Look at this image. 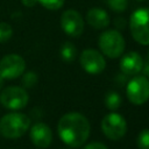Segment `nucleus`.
Instances as JSON below:
<instances>
[{
  "label": "nucleus",
  "mask_w": 149,
  "mask_h": 149,
  "mask_svg": "<svg viewBox=\"0 0 149 149\" xmlns=\"http://www.w3.org/2000/svg\"><path fill=\"white\" fill-rule=\"evenodd\" d=\"M136 1H146V0H136Z\"/></svg>",
  "instance_id": "obj_26"
},
{
  "label": "nucleus",
  "mask_w": 149,
  "mask_h": 149,
  "mask_svg": "<svg viewBox=\"0 0 149 149\" xmlns=\"http://www.w3.org/2000/svg\"><path fill=\"white\" fill-rule=\"evenodd\" d=\"M37 81H38V77L34 71H28L22 77V84L24 87H28V88L34 87L37 84Z\"/></svg>",
  "instance_id": "obj_17"
},
{
  "label": "nucleus",
  "mask_w": 149,
  "mask_h": 149,
  "mask_svg": "<svg viewBox=\"0 0 149 149\" xmlns=\"http://www.w3.org/2000/svg\"><path fill=\"white\" fill-rule=\"evenodd\" d=\"M61 27L63 31L71 37H79L84 31V20L79 12L66 9L61 16Z\"/></svg>",
  "instance_id": "obj_9"
},
{
  "label": "nucleus",
  "mask_w": 149,
  "mask_h": 149,
  "mask_svg": "<svg viewBox=\"0 0 149 149\" xmlns=\"http://www.w3.org/2000/svg\"><path fill=\"white\" fill-rule=\"evenodd\" d=\"M143 66V59L140 54L135 51H130L122 56L120 61V69L125 74L134 76L137 74Z\"/></svg>",
  "instance_id": "obj_12"
},
{
  "label": "nucleus",
  "mask_w": 149,
  "mask_h": 149,
  "mask_svg": "<svg viewBox=\"0 0 149 149\" xmlns=\"http://www.w3.org/2000/svg\"><path fill=\"white\" fill-rule=\"evenodd\" d=\"M101 130L109 140L118 141L125 136L127 132V122L122 115L118 113H109L105 115L101 121Z\"/></svg>",
  "instance_id": "obj_6"
},
{
  "label": "nucleus",
  "mask_w": 149,
  "mask_h": 149,
  "mask_svg": "<svg viewBox=\"0 0 149 149\" xmlns=\"http://www.w3.org/2000/svg\"><path fill=\"white\" fill-rule=\"evenodd\" d=\"M137 147L140 149H149V129L141 130L137 136Z\"/></svg>",
  "instance_id": "obj_20"
},
{
  "label": "nucleus",
  "mask_w": 149,
  "mask_h": 149,
  "mask_svg": "<svg viewBox=\"0 0 149 149\" xmlns=\"http://www.w3.org/2000/svg\"><path fill=\"white\" fill-rule=\"evenodd\" d=\"M61 58L64 62H72L76 58L77 55V49L76 47L71 43V42H65L63 43V45L61 47Z\"/></svg>",
  "instance_id": "obj_14"
},
{
  "label": "nucleus",
  "mask_w": 149,
  "mask_h": 149,
  "mask_svg": "<svg viewBox=\"0 0 149 149\" xmlns=\"http://www.w3.org/2000/svg\"><path fill=\"white\" fill-rule=\"evenodd\" d=\"M148 61H149V52H148Z\"/></svg>",
  "instance_id": "obj_27"
},
{
  "label": "nucleus",
  "mask_w": 149,
  "mask_h": 149,
  "mask_svg": "<svg viewBox=\"0 0 149 149\" xmlns=\"http://www.w3.org/2000/svg\"><path fill=\"white\" fill-rule=\"evenodd\" d=\"M125 23H126V21L123 20V19H120V17H118V19H115V26L118 27V28H125Z\"/></svg>",
  "instance_id": "obj_23"
},
{
  "label": "nucleus",
  "mask_w": 149,
  "mask_h": 149,
  "mask_svg": "<svg viewBox=\"0 0 149 149\" xmlns=\"http://www.w3.org/2000/svg\"><path fill=\"white\" fill-rule=\"evenodd\" d=\"M81 68L90 74H99L105 70L106 61L99 51L94 49H86L80 54L79 58Z\"/></svg>",
  "instance_id": "obj_10"
},
{
  "label": "nucleus",
  "mask_w": 149,
  "mask_h": 149,
  "mask_svg": "<svg viewBox=\"0 0 149 149\" xmlns=\"http://www.w3.org/2000/svg\"><path fill=\"white\" fill-rule=\"evenodd\" d=\"M86 21L94 29H105L106 27H108L111 19L105 9L95 7L91 8L86 13Z\"/></svg>",
  "instance_id": "obj_13"
},
{
  "label": "nucleus",
  "mask_w": 149,
  "mask_h": 149,
  "mask_svg": "<svg viewBox=\"0 0 149 149\" xmlns=\"http://www.w3.org/2000/svg\"><path fill=\"white\" fill-rule=\"evenodd\" d=\"M99 48L101 52L109 58H118L123 54L125 50V38L120 31L115 29H109L104 31L98 40Z\"/></svg>",
  "instance_id": "obj_4"
},
{
  "label": "nucleus",
  "mask_w": 149,
  "mask_h": 149,
  "mask_svg": "<svg viewBox=\"0 0 149 149\" xmlns=\"http://www.w3.org/2000/svg\"><path fill=\"white\" fill-rule=\"evenodd\" d=\"M29 136L33 144L40 149L48 148L52 141V132L50 127L44 122H36L33 125L29 132Z\"/></svg>",
  "instance_id": "obj_11"
},
{
  "label": "nucleus",
  "mask_w": 149,
  "mask_h": 149,
  "mask_svg": "<svg viewBox=\"0 0 149 149\" xmlns=\"http://www.w3.org/2000/svg\"><path fill=\"white\" fill-rule=\"evenodd\" d=\"M127 98L134 105H143L149 99V79L144 76H135L127 84Z\"/></svg>",
  "instance_id": "obj_5"
},
{
  "label": "nucleus",
  "mask_w": 149,
  "mask_h": 149,
  "mask_svg": "<svg viewBox=\"0 0 149 149\" xmlns=\"http://www.w3.org/2000/svg\"><path fill=\"white\" fill-rule=\"evenodd\" d=\"M129 28L133 38L142 44H149V8L142 7L133 12L129 19Z\"/></svg>",
  "instance_id": "obj_3"
},
{
  "label": "nucleus",
  "mask_w": 149,
  "mask_h": 149,
  "mask_svg": "<svg viewBox=\"0 0 149 149\" xmlns=\"http://www.w3.org/2000/svg\"><path fill=\"white\" fill-rule=\"evenodd\" d=\"M107 5L112 10L116 13H121L127 9L128 1L127 0H107Z\"/></svg>",
  "instance_id": "obj_18"
},
{
  "label": "nucleus",
  "mask_w": 149,
  "mask_h": 149,
  "mask_svg": "<svg viewBox=\"0 0 149 149\" xmlns=\"http://www.w3.org/2000/svg\"><path fill=\"white\" fill-rule=\"evenodd\" d=\"M83 149H108V148L101 142H91V143L86 144Z\"/></svg>",
  "instance_id": "obj_21"
},
{
  "label": "nucleus",
  "mask_w": 149,
  "mask_h": 149,
  "mask_svg": "<svg viewBox=\"0 0 149 149\" xmlns=\"http://www.w3.org/2000/svg\"><path fill=\"white\" fill-rule=\"evenodd\" d=\"M121 102H122V99H121V97H120V94H119L118 92L111 91V92H108V93L106 94V97H105V105H106V107H107L108 109H111V111L118 109V108L120 107Z\"/></svg>",
  "instance_id": "obj_15"
},
{
  "label": "nucleus",
  "mask_w": 149,
  "mask_h": 149,
  "mask_svg": "<svg viewBox=\"0 0 149 149\" xmlns=\"http://www.w3.org/2000/svg\"><path fill=\"white\" fill-rule=\"evenodd\" d=\"M65 0H37L44 8L50 9V10H57L63 7Z\"/></svg>",
  "instance_id": "obj_19"
},
{
  "label": "nucleus",
  "mask_w": 149,
  "mask_h": 149,
  "mask_svg": "<svg viewBox=\"0 0 149 149\" xmlns=\"http://www.w3.org/2000/svg\"><path fill=\"white\" fill-rule=\"evenodd\" d=\"M2 86H3V78L0 76V90L2 88Z\"/></svg>",
  "instance_id": "obj_25"
},
{
  "label": "nucleus",
  "mask_w": 149,
  "mask_h": 149,
  "mask_svg": "<svg viewBox=\"0 0 149 149\" xmlns=\"http://www.w3.org/2000/svg\"><path fill=\"white\" fill-rule=\"evenodd\" d=\"M91 126L85 115L78 112L64 114L57 125L61 140L71 148L81 147L90 136Z\"/></svg>",
  "instance_id": "obj_1"
},
{
  "label": "nucleus",
  "mask_w": 149,
  "mask_h": 149,
  "mask_svg": "<svg viewBox=\"0 0 149 149\" xmlns=\"http://www.w3.org/2000/svg\"><path fill=\"white\" fill-rule=\"evenodd\" d=\"M29 100V95L23 87L8 86L5 87L0 93V104L8 109H21Z\"/></svg>",
  "instance_id": "obj_7"
},
{
  "label": "nucleus",
  "mask_w": 149,
  "mask_h": 149,
  "mask_svg": "<svg viewBox=\"0 0 149 149\" xmlns=\"http://www.w3.org/2000/svg\"><path fill=\"white\" fill-rule=\"evenodd\" d=\"M30 127L28 115L19 112L5 114L0 119V134L6 139L21 137Z\"/></svg>",
  "instance_id": "obj_2"
},
{
  "label": "nucleus",
  "mask_w": 149,
  "mask_h": 149,
  "mask_svg": "<svg viewBox=\"0 0 149 149\" xmlns=\"http://www.w3.org/2000/svg\"><path fill=\"white\" fill-rule=\"evenodd\" d=\"M13 35V28L7 22H0V43L7 42Z\"/></svg>",
  "instance_id": "obj_16"
},
{
  "label": "nucleus",
  "mask_w": 149,
  "mask_h": 149,
  "mask_svg": "<svg viewBox=\"0 0 149 149\" xmlns=\"http://www.w3.org/2000/svg\"><path fill=\"white\" fill-rule=\"evenodd\" d=\"M142 71H143V74H144V77H147L148 79H149V61L144 64L143 63V66H142Z\"/></svg>",
  "instance_id": "obj_22"
},
{
  "label": "nucleus",
  "mask_w": 149,
  "mask_h": 149,
  "mask_svg": "<svg viewBox=\"0 0 149 149\" xmlns=\"http://www.w3.org/2000/svg\"><path fill=\"white\" fill-rule=\"evenodd\" d=\"M22 3L26 6V7H33L35 6V3L37 2V0H21Z\"/></svg>",
  "instance_id": "obj_24"
},
{
  "label": "nucleus",
  "mask_w": 149,
  "mask_h": 149,
  "mask_svg": "<svg viewBox=\"0 0 149 149\" xmlns=\"http://www.w3.org/2000/svg\"><path fill=\"white\" fill-rule=\"evenodd\" d=\"M26 69L24 59L17 54H9L0 61V76L3 79H14L23 74Z\"/></svg>",
  "instance_id": "obj_8"
}]
</instances>
